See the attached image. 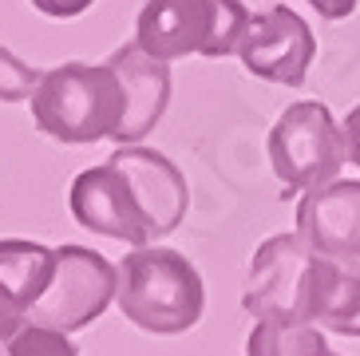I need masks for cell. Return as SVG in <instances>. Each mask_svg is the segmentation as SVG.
<instances>
[{"label":"cell","instance_id":"18","mask_svg":"<svg viewBox=\"0 0 360 356\" xmlns=\"http://www.w3.org/2000/svg\"><path fill=\"white\" fill-rule=\"evenodd\" d=\"M309 8L317 12L321 20H345L360 8V0H305Z\"/></svg>","mask_w":360,"mask_h":356},{"label":"cell","instance_id":"1","mask_svg":"<svg viewBox=\"0 0 360 356\" xmlns=\"http://www.w3.org/2000/svg\"><path fill=\"white\" fill-rule=\"evenodd\" d=\"M242 309L317 325L321 333L360 336V262L325 258L297 234H274L250 258Z\"/></svg>","mask_w":360,"mask_h":356},{"label":"cell","instance_id":"7","mask_svg":"<svg viewBox=\"0 0 360 356\" xmlns=\"http://www.w3.org/2000/svg\"><path fill=\"white\" fill-rule=\"evenodd\" d=\"M68 210L91 234L127 241L131 250L155 246V230H150L147 210L139 202L127 170L119 167L115 158H107L99 167H87L75 174L72 190H68Z\"/></svg>","mask_w":360,"mask_h":356},{"label":"cell","instance_id":"5","mask_svg":"<svg viewBox=\"0 0 360 356\" xmlns=\"http://www.w3.org/2000/svg\"><path fill=\"white\" fill-rule=\"evenodd\" d=\"M345 163V135L325 103L297 99L277 115L269 131V167L285 194H305L337 182Z\"/></svg>","mask_w":360,"mask_h":356},{"label":"cell","instance_id":"9","mask_svg":"<svg viewBox=\"0 0 360 356\" xmlns=\"http://www.w3.org/2000/svg\"><path fill=\"white\" fill-rule=\"evenodd\" d=\"M297 238L325 258L360 262V178L305 190L297 202Z\"/></svg>","mask_w":360,"mask_h":356},{"label":"cell","instance_id":"8","mask_svg":"<svg viewBox=\"0 0 360 356\" xmlns=\"http://www.w3.org/2000/svg\"><path fill=\"white\" fill-rule=\"evenodd\" d=\"M238 60L254 80L301 87L317 60V36L301 12L289 4H269L265 12L250 16V28L238 44Z\"/></svg>","mask_w":360,"mask_h":356},{"label":"cell","instance_id":"4","mask_svg":"<svg viewBox=\"0 0 360 356\" xmlns=\"http://www.w3.org/2000/svg\"><path fill=\"white\" fill-rule=\"evenodd\" d=\"M254 12L242 0H147L135 20V44L162 63L202 56H238Z\"/></svg>","mask_w":360,"mask_h":356},{"label":"cell","instance_id":"12","mask_svg":"<svg viewBox=\"0 0 360 356\" xmlns=\"http://www.w3.org/2000/svg\"><path fill=\"white\" fill-rule=\"evenodd\" d=\"M56 269V250L28 238H0V317L28 325L32 305L44 297Z\"/></svg>","mask_w":360,"mask_h":356},{"label":"cell","instance_id":"19","mask_svg":"<svg viewBox=\"0 0 360 356\" xmlns=\"http://www.w3.org/2000/svg\"><path fill=\"white\" fill-rule=\"evenodd\" d=\"M24 325H16V321H8V317H0V356H4V348H8V341L16 333H20Z\"/></svg>","mask_w":360,"mask_h":356},{"label":"cell","instance_id":"11","mask_svg":"<svg viewBox=\"0 0 360 356\" xmlns=\"http://www.w3.org/2000/svg\"><path fill=\"white\" fill-rule=\"evenodd\" d=\"M111 158L127 170L131 186H135L139 202H143V210H147V218H150L155 241L170 238V234L182 226L186 210H191V186H186V174H182L162 151L139 147V143L119 147Z\"/></svg>","mask_w":360,"mask_h":356},{"label":"cell","instance_id":"2","mask_svg":"<svg viewBox=\"0 0 360 356\" xmlns=\"http://www.w3.org/2000/svg\"><path fill=\"white\" fill-rule=\"evenodd\" d=\"M28 103L36 131L68 147L115 139L127 115L123 80L111 63H56L40 75Z\"/></svg>","mask_w":360,"mask_h":356},{"label":"cell","instance_id":"16","mask_svg":"<svg viewBox=\"0 0 360 356\" xmlns=\"http://www.w3.org/2000/svg\"><path fill=\"white\" fill-rule=\"evenodd\" d=\"M96 0H32V8L52 16V20H72V16H84Z\"/></svg>","mask_w":360,"mask_h":356},{"label":"cell","instance_id":"3","mask_svg":"<svg viewBox=\"0 0 360 356\" xmlns=\"http://www.w3.org/2000/svg\"><path fill=\"white\" fill-rule=\"evenodd\" d=\"M115 305L135 329L155 336L191 333L206 313V285L194 262L167 246H139L123 253Z\"/></svg>","mask_w":360,"mask_h":356},{"label":"cell","instance_id":"14","mask_svg":"<svg viewBox=\"0 0 360 356\" xmlns=\"http://www.w3.org/2000/svg\"><path fill=\"white\" fill-rule=\"evenodd\" d=\"M44 68H32V63H24L16 52H8L4 44H0V103H28L40 84Z\"/></svg>","mask_w":360,"mask_h":356},{"label":"cell","instance_id":"15","mask_svg":"<svg viewBox=\"0 0 360 356\" xmlns=\"http://www.w3.org/2000/svg\"><path fill=\"white\" fill-rule=\"evenodd\" d=\"M4 356H79V348L68 341V333H56V329L44 325H24L8 341Z\"/></svg>","mask_w":360,"mask_h":356},{"label":"cell","instance_id":"17","mask_svg":"<svg viewBox=\"0 0 360 356\" xmlns=\"http://www.w3.org/2000/svg\"><path fill=\"white\" fill-rule=\"evenodd\" d=\"M340 135H345V158H349L352 167H360V103L352 107L349 115H345Z\"/></svg>","mask_w":360,"mask_h":356},{"label":"cell","instance_id":"13","mask_svg":"<svg viewBox=\"0 0 360 356\" xmlns=\"http://www.w3.org/2000/svg\"><path fill=\"white\" fill-rule=\"evenodd\" d=\"M245 356H340V352L328 348L325 333L317 325L262 317L245 336Z\"/></svg>","mask_w":360,"mask_h":356},{"label":"cell","instance_id":"6","mask_svg":"<svg viewBox=\"0 0 360 356\" xmlns=\"http://www.w3.org/2000/svg\"><path fill=\"white\" fill-rule=\"evenodd\" d=\"M119 269L107 262L103 253L87 246H60L56 250V269L44 297L32 305L28 325H44L56 333H79L91 321L107 313L115 301Z\"/></svg>","mask_w":360,"mask_h":356},{"label":"cell","instance_id":"10","mask_svg":"<svg viewBox=\"0 0 360 356\" xmlns=\"http://www.w3.org/2000/svg\"><path fill=\"white\" fill-rule=\"evenodd\" d=\"M107 63L119 72L123 95H127V115H123V127L115 131V143L119 147L143 143L170 107V87H174L170 84V68L155 56H147L135 40L119 44L115 52L107 56Z\"/></svg>","mask_w":360,"mask_h":356}]
</instances>
